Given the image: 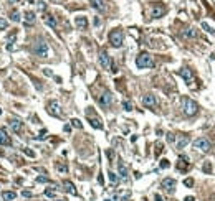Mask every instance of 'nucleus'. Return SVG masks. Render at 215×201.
I'll use <instances>...</instances> for the list:
<instances>
[{
    "label": "nucleus",
    "mask_w": 215,
    "mask_h": 201,
    "mask_svg": "<svg viewBox=\"0 0 215 201\" xmlns=\"http://www.w3.org/2000/svg\"><path fill=\"white\" fill-rule=\"evenodd\" d=\"M22 195H23L25 198H30L32 196V191H22Z\"/></svg>",
    "instance_id": "obj_42"
},
{
    "label": "nucleus",
    "mask_w": 215,
    "mask_h": 201,
    "mask_svg": "<svg viewBox=\"0 0 215 201\" xmlns=\"http://www.w3.org/2000/svg\"><path fill=\"white\" fill-rule=\"evenodd\" d=\"M98 101H99V105H101V107H109V105L113 104V96H111L109 91H104L101 96H99Z\"/></svg>",
    "instance_id": "obj_7"
},
{
    "label": "nucleus",
    "mask_w": 215,
    "mask_h": 201,
    "mask_svg": "<svg viewBox=\"0 0 215 201\" xmlns=\"http://www.w3.org/2000/svg\"><path fill=\"white\" fill-rule=\"evenodd\" d=\"M43 138H47V130H42L38 135V140H43Z\"/></svg>",
    "instance_id": "obj_40"
},
{
    "label": "nucleus",
    "mask_w": 215,
    "mask_h": 201,
    "mask_svg": "<svg viewBox=\"0 0 215 201\" xmlns=\"http://www.w3.org/2000/svg\"><path fill=\"white\" fill-rule=\"evenodd\" d=\"M142 104L146 105V107H154V105L157 104L156 96H152V94H146V96L142 97Z\"/></svg>",
    "instance_id": "obj_12"
},
{
    "label": "nucleus",
    "mask_w": 215,
    "mask_h": 201,
    "mask_svg": "<svg viewBox=\"0 0 215 201\" xmlns=\"http://www.w3.org/2000/svg\"><path fill=\"white\" fill-rule=\"evenodd\" d=\"M56 201H66V200H56Z\"/></svg>",
    "instance_id": "obj_48"
},
{
    "label": "nucleus",
    "mask_w": 215,
    "mask_h": 201,
    "mask_svg": "<svg viewBox=\"0 0 215 201\" xmlns=\"http://www.w3.org/2000/svg\"><path fill=\"white\" fill-rule=\"evenodd\" d=\"M9 124H10V129H12L15 134H22V132H23V124H22L20 120H17V119H12Z\"/></svg>",
    "instance_id": "obj_11"
},
{
    "label": "nucleus",
    "mask_w": 215,
    "mask_h": 201,
    "mask_svg": "<svg viewBox=\"0 0 215 201\" xmlns=\"http://www.w3.org/2000/svg\"><path fill=\"white\" fill-rule=\"evenodd\" d=\"M35 21V13L33 12H25V23L27 25H32Z\"/></svg>",
    "instance_id": "obj_23"
},
{
    "label": "nucleus",
    "mask_w": 215,
    "mask_h": 201,
    "mask_svg": "<svg viewBox=\"0 0 215 201\" xmlns=\"http://www.w3.org/2000/svg\"><path fill=\"white\" fill-rule=\"evenodd\" d=\"M187 165H189V157H187V155H182L180 158H179L177 168H179V170H186Z\"/></svg>",
    "instance_id": "obj_17"
},
{
    "label": "nucleus",
    "mask_w": 215,
    "mask_h": 201,
    "mask_svg": "<svg viewBox=\"0 0 215 201\" xmlns=\"http://www.w3.org/2000/svg\"><path fill=\"white\" fill-rule=\"evenodd\" d=\"M162 188H164L167 193L172 195V193L175 191V180H174V178H165V180H162Z\"/></svg>",
    "instance_id": "obj_9"
},
{
    "label": "nucleus",
    "mask_w": 215,
    "mask_h": 201,
    "mask_svg": "<svg viewBox=\"0 0 215 201\" xmlns=\"http://www.w3.org/2000/svg\"><path fill=\"white\" fill-rule=\"evenodd\" d=\"M108 178H109V181L113 185H116L119 181V178H118V175H116V173H113V172H108Z\"/></svg>",
    "instance_id": "obj_27"
},
{
    "label": "nucleus",
    "mask_w": 215,
    "mask_h": 201,
    "mask_svg": "<svg viewBox=\"0 0 215 201\" xmlns=\"http://www.w3.org/2000/svg\"><path fill=\"white\" fill-rule=\"evenodd\" d=\"M182 110H184L186 115H189V117H190V115H195V114H197L198 105H197L195 101L189 99V97H184V99H182Z\"/></svg>",
    "instance_id": "obj_2"
},
{
    "label": "nucleus",
    "mask_w": 215,
    "mask_h": 201,
    "mask_svg": "<svg viewBox=\"0 0 215 201\" xmlns=\"http://www.w3.org/2000/svg\"><path fill=\"white\" fill-rule=\"evenodd\" d=\"M174 140H175L174 134H167V142H174Z\"/></svg>",
    "instance_id": "obj_41"
},
{
    "label": "nucleus",
    "mask_w": 215,
    "mask_h": 201,
    "mask_svg": "<svg viewBox=\"0 0 215 201\" xmlns=\"http://www.w3.org/2000/svg\"><path fill=\"white\" fill-rule=\"evenodd\" d=\"M184 36H187V38H197V31H195L194 28H187L186 31H184Z\"/></svg>",
    "instance_id": "obj_26"
},
{
    "label": "nucleus",
    "mask_w": 215,
    "mask_h": 201,
    "mask_svg": "<svg viewBox=\"0 0 215 201\" xmlns=\"http://www.w3.org/2000/svg\"><path fill=\"white\" fill-rule=\"evenodd\" d=\"M202 28H203V30H205V31H209V33H212V35H214V33H215V30H214V28H212V26H210V25H209V23H207V21H203V23H202Z\"/></svg>",
    "instance_id": "obj_30"
},
{
    "label": "nucleus",
    "mask_w": 215,
    "mask_h": 201,
    "mask_svg": "<svg viewBox=\"0 0 215 201\" xmlns=\"http://www.w3.org/2000/svg\"><path fill=\"white\" fill-rule=\"evenodd\" d=\"M2 198H4L5 201H13L17 198V193L15 191H4L2 193Z\"/></svg>",
    "instance_id": "obj_21"
},
{
    "label": "nucleus",
    "mask_w": 215,
    "mask_h": 201,
    "mask_svg": "<svg viewBox=\"0 0 215 201\" xmlns=\"http://www.w3.org/2000/svg\"><path fill=\"white\" fill-rule=\"evenodd\" d=\"M56 170H58V172H61V173H66L68 172V167L65 163H56Z\"/></svg>",
    "instance_id": "obj_31"
},
{
    "label": "nucleus",
    "mask_w": 215,
    "mask_h": 201,
    "mask_svg": "<svg viewBox=\"0 0 215 201\" xmlns=\"http://www.w3.org/2000/svg\"><path fill=\"white\" fill-rule=\"evenodd\" d=\"M184 185H186L187 188H192L194 186V180L192 178H187V180H184Z\"/></svg>",
    "instance_id": "obj_35"
},
{
    "label": "nucleus",
    "mask_w": 215,
    "mask_h": 201,
    "mask_svg": "<svg viewBox=\"0 0 215 201\" xmlns=\"http://www.w3.org/2000/svg\"><path fill=\"white\" fill-rule=\"evenodd\" d=\"M22 150H23V153H25V155L32 157V158L35 157V152H33V150H30V148H22Z\"/></svg>",
    "instance_id": "obj_34"
},
{
    "label": "nucleus",
    "mask_w": 215,
    "mask_h": 201,
    "mask_svg": "<svg viewBox=\"0 0 215 201\" xmlns=\"http://www.w3.org/2000/svg\"><path fill=\"white\" fill-rule=\"evenodd\" d=\"M15 38H17V33L13 31V33H10L9 36H7V43H9V50H13L12 43H15Z\"/></svg>",
    "instance_id": "obj_25"
},
{
    "label": "nucleus",
    "mask_w": 215,
    "mask_h": 201,
    "mask_svg": "<svg viewBox=\"0 0 215 201\" xmlns=\"http://www.w3.org/2000/svg\"><path fill=\"white\" fill-rule=\"evenodd\" d=\"M0 145H5V147L12 145V138H10V135L7 134L5 129H0Z\"/></svg>",
    "instance_id": "obj_10"
},
{
    "label": "nucleus",
    "mask_w": 215,
    "mask_h": 201,
    "mask_svg": "<svg viewBox=\"0 0 215 201\" xmlns=\"http://www.w3.org/2000/svg\"><path fill=\"white\" fill-rule=\"evenodd\" d=\"M55 186H53V188L51 190H45V196H48V198H55Z\"/></svg>",
    "instance_id": "obj_33"
},
{
    "label": "nucleus",
    "mask_w": 215,
    "mask_h": 201,
    "mask_svg": "<svg viewBox=\"0 0 215 201\" xmlns=\"http://www.w3.org/2000/svg\"><path fill=\"white\" fill-rule=\"evenodd\" d=\"M106 201H109V200H106Z\"/></svg>",
    "instance_id": "obj_49"
},
{
    "label": "nucleus",
    "mask_w": 215,
    "mask_h": 201,
    "mask_svg": "<svg viewBox=\"0 0 215 201\" xmlns=\"http://www.w3.org/2000/svg\"><path fill=\"white\" fill-rule=\"evenodd\" d=\"M118 170H119V176L126 180V178H127V167L122 163L121 160H119V163H118Z\"/></svg>",
    "instance_id": "obj_18"
},
{
    "label": "nucleus",
    "mask_w": 215,
    "mask_h": 201,
    "mask_svg": "<svg viewBox=\"0 0 215 201\" xmlns=\"http://www.w3.org/2000/svg\"><path fill=\"white\" fill-rule=\"evenodd\" d=\"M89 4H91V7L96 9L98 12H104V10H106L104 0H89Z\"/></svg>",
    "instance_id": "obj_15"
},
{
    "label": "nucleus",
    "mask_w": 215,
    "mask_h": 201,
    "mask_svg": "<svg viewBox=\"0 0 215 201\" xmlns=\"http://www.w3.org/2000/svg\"><path fill=\"white\" fill-rule=\"evenodd\" d=\"M43 73H45V76H53V73L50 69H43Z\"/></svg>",
    "instance_id": "obj_43"
},
{
    "label": "nucleus",
    "mask_w": 215,
    "mask_h": 201,
    "mask_svg": "<svg viewBox=\"0 0 215 201\" xmlns=\"http://www.w3.org/2000/svg\"><path fill=\"white\" fill-rule=\"evenodd\" d=\"M154 200H156V201H162V196H160V195H154Z\"/></svg>",
    "instance_id": "obj_46"
},
{
    "label": "nucleus",
    "mask_w": 215,
    "mask_h": 201,
    "mask_svg": "<svg viewBox=\"0 0 215 201\" xmlns=\"http://www.w3.org/2000/svg\"><path fill=\"white\" fill-rule=\"evenodd\" d=\"M75 25L78 26V30H86V26H88V18L86 17H76Z\"/></svg>",
    "instance_id": "obj_14"
},
{
    "label": "nucleus",
    "mask_w": 215,
    "mask_h": 201,
    "mask_svg": "<svg viewBox=\"0 0 215 201\" xmlns=\"http://www.w3.org/2000/svg\"><path fill=\"white\" fill-rule=\"evenodd\" d=\"M180 76L187 81V83H190V81H192V71H190V69H187V68H182V69H180Z\"/></svg>",
    "instance_id": "obj_19"
},
{
    "label": "nucleus",
    "mask_w": 215,
    "mask_h": 201,
    "mask_svg": "<svg viewBox=\"0 0 215 201\" xmlns=\"http://www.w3.org/2000/svg\"><path fill=\"white\" fill-rule=\"evenodd\" d=\"M189 140H190V138L187 137V135L180 137V138H179V142H177V148H184V147H186L187 143H189Z\"/></svg>",
    "instance_id": "obj_24"
},
{
    "label": "nucleus",
    "mask_w": 215,
    "mask_h": 201,
    "mask_svg": "<svg viewBox=\"0 0 215 201\" xmlns=\"http://www.w3.org/2000/svg\"><path fill=\"white\" fill-rule=\"evenodd\" d=\"M71 125L76 127V129H83V124H81L80 119H73V120H71Z\"/></svg>",
    "instance_id": "obj_32"
},
{
    "label": "nucleus",
    "mask_w": 215,
    "mask_h": 201,
    "mask_svg": "<svg viewBox=\"0 0 215 201\" xmlns=\"http://www.w3.org/2000/svg\"><path fill=\"white\" fill-rule=\"evenodd\" d=\"M170 163H169V160H160V168H169Z\"/></svg>",
    "instance_id": "obj_37"
},
{
    "label": "nucleus",
    "mask_w": 215,
    "mask_h": 201,
    "mask_svg": "<svg viewBox=\"0 0 215 201\" xmlns=\"http://www.w3.org/2000/svg\"><path fill=\"white\" fill-rule=\"evenodd\" d=\"M47 110L50 115H53V117H60L61 115V105H60L58 101H50L47 105Z\"/></svg>",
    "instance_id": "obj_5"
},
{
    "label": "nucleus",
    "mask_w": 215,
    "mask_h": 201,
    "mask_svg": "<svg viewBox=\"0 0 215 201\" xmlns=\"http://www.w3.org/2000/svg\"><path fill=\"white\" fill-rule=\"evenodd\" d=\"M160 152H162V143H157L156 145V155H160Z\"/></svg>",
    "instance_id": "obj_38"
},
{
    "label": "nucleus",
    "mask_w": 215,
    "mask_h": 201,
    "mask_svg": "<svg viewBox=\"0 0 215 201\" xmlns=\"http://www.w3.org/2000/svg\"><path fill=\"white\" fill-rule=\"evenodd\" d=\"M109 43L114 48H121L122 46V31L121 30H113L109 33Z\"/></svg>",
    "instance_id": "obj_4"
},
{
    "label": "nucleus",
    "mask_w": 215,
    "mask_h": 201,
    "mask_svg": "<svg viewBox=\"0 0 215 201\" xmlns=\"http://www.w3.org/2000/svg\"><path fill=\"white\" fill-rule=\"evenodd\" d=\"M136 66L139 69H144V68H151L154 66V59L149 53H141L137 58H136Z\"/></svg>",
    "instance_id": "obj_3"
},
{
    "label": "nucleus",
    "mask_w": 215,
    "mask_h": 201,
    "mask_svg": "<svg viewBox=\"0 0 215 201\" xmlns=\"http://www.w3.org/2000/svg\"><path fill=\"white\" fill-rule=\"evenodd\" d=\"M45 23L51 28H56V18L53 15H45Z\"/></svg>",
    "instance_id": "obj_20"
},
{
    "label": "nucleus",
    "mask_w": 215,
    "mask_h": 201,
    "mask_svg": "<svg viewBox=\"0 0 215 201\" xmlns=\"http://www.w3.org/2000/svg\"><path fill=\"white\" fill-rule=\"evenodd\" d=\"M63 188L66 193H70V195H76V188H75V185L71 183V181H63Z\"/></svg>",
    "instance_id": "obj_16"
},
{
    "label": "nucleus",
    "mask_w": 215,
    "mask_h": 201,
    "mask_svg": "<svg viewBox=\"0 0 215 201\" xmlns=\"http://www.w3.org/2000/svg\"><path fill=\"white\" fill-rule=\"evenodd\" d=\"M108 157H109V158L113 160V158H114V152H113V150H109V152H108Z\"/></svg>",
    "instance_id": "obj_45"
},
{
    "label": "nucleus",
    "mask_w": 215,
    "mask_h": 201,
    "mask_svg": "<svg viewBox=\"0 0 215 201\" xmlns=\"http://www.w3.org/2000/svg\"><path fill=\"white\" fill-rule=\"evenodd\" d=\"M164 13H165V9L162 7V5H156V7H152V10H151L152 18H160Z\"/></svg>",
    "instance_id": "obj_13"
},
{
    "label": "nucleus",
    "mask_w": 215,
    "mask_h": 201,
    "mask_svg": "<svg viewBox=\"0 0 215 201\" xmlns=\"http://www.w3.org/2000/svg\"><path fill=\"white\" fill-rule=\"evenodd\" d=\"M89 124L94 127V129H103V124L98 117H89Z\"/></svg>",
    "instance_id": "obj_22"
},
{
    "label": "nucleus",
    "mask_w": 215,
    "mask_h": 201,
    "mask_svg": "<svg viewBox=\"0 0 215 201\" xmlns=\"http://www.w3.org/2000/svg\"><path fill=\"white\" fill-rule=\"evenodd\" d=\"M7 25H9L7 20H5V18H0V30H5V28H7Z\"/></svg>",
    "instance_id": "obj_36"
},
{
    "label": "nucleus",
    "mask_w": 215,
    "mask_h": 201,
    "mask_svg": "<svg viewBox=\"0 0 215 201\" xmlns=\"http://www.w3.org/2000/svg\"><path fill=\"white\" fill-rule=\"evenodd\" d=\"M20 18H22L20 12H17V10H13V12H12V17H10V20H12V21H20Z\"/></svg>",
    "instance_id": "obj_28"
},
{
    "label": "nucleus",
    "mask_w": 215,
    "mask_h": 201,
    "mask_svg": "<svg viewBox=\"0 0 215 201\" xmlns=\"http://www.w3.org/2000/svg\"><path fill=\"white\" fill-rule=\"evenodd\" d=\"M99 64H101L103 69H109L111 68V59H109V55L106 53L104 50L99 51Z\"/></svg>",
    "instance_id": "obj_8"
},
{
    "label": "nucleus",
    "mask_w": 215,
    "mask_h": 201,
    "mask_svg": "<svg viewBox=\"0 0 215 201\" xmlns=\"http://www.w3.org/2000/svg\"><path fill=\"white\" fill-rule=\"evenodd\" d=\"M37 181H38V183H47V181H48V178H47V176H38V178H37Z\"/></svg>",
    "instance_id": "obj_39"
},
{
    "label": "nucleus",
    "mask_w": 215,
    "mask_h": 201,
    "mask_svg": "<svg viewBox=\"0 0 215 201\" xmlns=\"http://www.w3.org/2000/svg\"><path fill=\"white\" fill-rule=\"evenodd\" d=\"M122 107H124V110H132V102L131 101H122Z\"/></svg>",
    "instance_id": "obj_29"
},
{
    "label": "nucleus",
    "mask_w": 215,
    "mask_h": 201,
    "mask_svg": "<svg viewBox=\"0 0 215 201\" xmlns=\"http://www.w3.org/2000/svg\"><path fill=\"white\" fill-rule=\"evenodd\" d=\"M184 201H194V196H187Z\"/></svg>",
    "instance_id": "obj_47"
},
{
    "label": "nucleus",
    "mask_w": 215,
    "mask_h": 201,
    "mask_svg": "<svg viewBox=\"0 0 215 201\" xmlns=\"http://www.w3.org/2000/svg\"><path fill=\"white\" fill-rule=\"evenodd\" d=\"M32 51L35 53V56H40V58H47L48 53H50V46H48L47 41H35L33 46H32Z\"/></svg>",
    "instance_id": "obj_1"
},
{
    "label": "nucleus",
    "mask_w": 215,
    "mask_h": 201,
    "mask_svg": "<svg viewBox=\"0 0 215 201\" xmlns=\"http://www.w3.org/2000/svg\"><path fill=\"white\" fill-rule=\"evenodd\" d=\"M194 147L200 152H209L210 150V142L205 137H200V138H195L194 140Z\"/></svg>",
    "instance_id": "obj_6"
},
{
    "label": "nucleus",
    "mask_w": 215,
    "mask_h": 201,
    "mask_svg": "<svg viewBox=\"0 0 215 201\" xmlns=\"http://www.w3.org/2000/svg\"><path fill=\"white\" fill-rule=\"evenodd\" d=\"M203 172H210V165H209V163L203 165Z\"/></svg>",
    "instance_id": "obj_44"
}]
</instances>
